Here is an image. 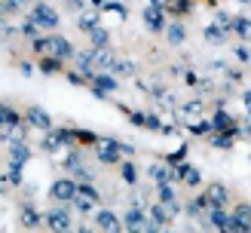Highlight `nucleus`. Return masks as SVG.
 Here are the masks:
<instances>
[{
  "label": "nucleus",
  "instance_id": "obj_42",
  "mask_svg": "<svg viewBox=\"0 0 251 233\" xmlns=\"http://www.w3.org/2000/svg\"><path fill=\"white\" fill-rule=\"evenodd\" d=\"M202 107H205L202 98H193V102H187V104H184V114H202Z\"/></svg>",
  "mask_w": 251,
  "mask_h": 233
},
{
  "label": "nucleus",
  "instance_id": "obj_41",
  "mask_svg": "<svg viewBox=\"0 0 251 233\" xmlns=\"http://www.w3.org/2000/svg\"><path fill=\"white\" fill-rule=\"evenodd\" d=\"M68 83H74V86H89V77H86L83 71H71L68 74Z\"/></svg>",
  "mask_w": 251,
  "mask_h": 233
},
{
  "label": "nucleus",
  "instance_id": "obj_3",
  "mask_svg": "<svg viewBox=\"0 0 251 233\" xmlns=\"http://www.w3.org/2000/svg\"><path fill=\"white\" fill-rule=\"evenodd\" d=\"M49 233H71V208L68 203H61L58 208H49V212L43 215Z\"/></svg>",
  "mask_w": 251,
  "mask_h": 233
},
{
  "label": "nucleus",
  "instance_id": "obj_38",
  "mask_svg": "<svg viewBox=\"0 0 251 233\" xmlns=\"http://www.w3.org/2000/svg\"><path fill=\"white\" fill-rule=\"evenodd\" d=\"M233 55L239 58L242 65H251V46H248V43H239V46L233 49Z\"/></svg>",
  "mask_w": 251,
  "mask_h": 233
},
{
  "label": "nucleus",
  "instance_id": "obj_19",
  "mask_svg": "<svg viewBox=\"0 0 251 233\" xmlns=\"http://www.w3.org/2000/svg\"><path fill=\"white\" fill-rule=\"evenodd\" d=\"M147 175H150V181H153V184H172V166L156 163V166L147 169Z\"/></svg>",
  "mask_w": 251,
  "mask_h": 233
},
{
  "label": "nucleus",
  "instance_id": "obj_54",
  "mask_svg": "<svg viewBox=\"0 0 251 233\" xmlns=\"http://www.w3.org/2000/svg\"><path fill=\"white\" fill-rule=\"evenodd\" d=\"M162 233H175V230H169V227H162Z\"/></svg>",
  "mask_w": 251,
  "mask_h": 233
},
{
  "label": "nucleus",
  "instance_id": "obj_15",
  "mask_svg": "<svg viewBox=\"0 0 251 233\" xmlns=\"http://www.w3.org/2000/svg\"><path fill=\"white\" fill-rule=\"evenodd\" d=\"M230 129H239V126H236V120L227 114V110H218V114L215 117H211V132H230Z\"/></svg>",
  "mask_w": 251,
  "mask_h": 233
},
{
  "label": "nucleus",
  "instance_id": "obj_28",
  "mask_svg": "<svg viewBox=\"0 0 251 233\" xmlns=\"http://www.w3.org/2000/svg\"><path fill=\"white\" fill-rule=\"evenodd\" d=\"M233 221H236V224H251V203H239V206H236L233 208Z\"/></svg>",
  "mask_w": 251,
  "mask_h": 233
},
{
  "label": "nucleus",
  "instance_id": "obj_17",
  "mask_svg": "<svg viewBox=\"0 0 251 233\" xmlns=\"http://www.w3.org/2000/svg\"><path fill=\"white\" fill-rule=\"evenodd\" d=\"M208 224L218 230H230L233 227V215H227L224 208H208Z\"/></svg>",
  "mask_w": 251,
  "mask_h": 233
},
{
  "label": "nucleus",
  "instance_id": "obj_34",
  "mask_svg": "<svg viewBox=\"0 0 251 233\" xmlns=\"http://www.w3.org/2000/svg\"><path fill=\"white\" fill-rule=\"evenodd\" d=\"M19 12H22V3H19V0H0V16H19Z\"/></svg>",
  "mask_w": 251,
  "mask_h": 233
},
{
  "label": "nucleus",
  "instance_id": "obj_9",
  "mask_svg": "<svg viewBox=\"0 0 251 233\" xmlns=\"http://www.w3.org/2000/svg\"><path fill=\"white\" fill-rule=\"evenodd\" d=\"M25 123L34 126V129H43V132L52 129V117H49L43 107H37V104H31L28 110H25Z\"/></svg>",
  "mask_w": 251,
  "mask_h": 233
},
{
  "label": "nucleus",
  "instance_id": "obj_37",
  "mask_svg": "<svg viewBox=\"0 0 251 233\" xmlns=\"http://www.w3.org/2000/svg\"><path fill=\"white\" fill-rule=\"evenodd\" d=\"M101 12H114V16H123V19H129V9H126L123 3H117V0H107Z\"/></svg>",
  "mask_w": 251,
  "mask_h": 233
},
{
  "label": "nucleus",
  "instance_id": "obj_14",
  "mask_svg": "<svg viewBox=\"0 0 251 233\" xmlns=\"http://www.w3.org/2000/svg\"><path fill=\"white\" fill-rule=\"evenodd\" d=\"M147 221H150V224H156V227H169L172 224V215L166 212V206H162V203H153V206L147 208Z\"/></svg>",
  "mask_w": 251,
  "mask_h": 233
},
{
  "label": "nucleus",
  "instance_id": "obj_30",
  "mask_svg": "<svg viewBox=\"0 0 251 233\" xmlns=\"http://www.w3.org/2000/svg\"><path fill=\"white\" fill-rule=\"evenodd\" d=\"M19 34L28 37V40H34V37H40V28H37V22H34L31 16H25V22L19 25Z\"/></svg>",
  "mask_w": 251,
  "mask_h": 233
},
{
  "label": "nucleus",
  "instance_id": "obj_12",
  "mask_svg": "<svg viewBox=\"0 0 251 233\" xmlns=\"http://www.w3.org/2000/svg\"><path fill=\"white\" fill-rule=\"evenodd\" d=\"M205 200H208V208H224L230 200V193L224 184H208V190H205Z\"/></svg>",
  "mask_w": 251,
  "mask_h": 233
},
{
  "label": "nucleus",
  "instance_id": "obj_44",
  "mask_svg": "<svg viewBox=\"0 0 251 233\" xmlns=\"http://www.w3.org/2000/svg\"><path fill=\"white\" fill-rule=\"evenodd\" d=\"M184 156H187V147H178V154H172V156H169V166L184 163Z\"/></svg>",
  "mask_w": 251,
  "mask_h": 233
},
{
  "label": "nucleus",
  "instance_id": "obj_39",
  "mask_svg": "<svg viewBox=\"0 0 251 233\" xmlns=\"http://www.w3.org/2000/svg\"><path fill=\"white\" fill-rule=\"evenodd\" d=\"M215 25H218V28H224V31H233V16H230V12H218V19H215Z\"/></svg>",
  "mask_w": 251,
  "mask_h": 233
},
{
  "label": "nucleus",
  "instance_id": "obj_51",
  "mask_svg": "<svg viewBox=\"0 0 251 233\" xmlns=\"http://www.w3.org/2000/svg\"><path fill=\"white\" fill-rule=\"evenodd\" d=\"M150 6H166V0H150Z\"/></svg>",
  "mask_w": 251,
  "mask_h": 233
},
{
  "label": "nucleus",
  "instance_id": "obj_6",
  "mask_svg": "<svg viewBox=\"0 0 251 233\" xmlns=\"http://www.w3.org/2000/svg\"><path fill=\"white\" fill-rule=\"evenodd\" d=\"M43 147L49 154H55V151H61V147H74V132L71 129H58V126H52L46 132V138H43Z\"/></svg>",
  "mask_w": 251,
  "mask_h": 233
},
{
  "label": "nucleus",
  "instance_id": "obj_5",
  "mask_svg": "<svg viewBox=\"0 0 251 233\" xmlns=\"http://www.w3.org/2000/svg\"><path fill=\"white\" fill-rule=\"evenodd\" d=\"M89 89H92L95 98H101V102H104L110 92H117V89H120V83H117V77H114L110 71H101V74H92Z\"/></svg>",
  "mask_w": 251,
  "mask_h": 233
},
{
  "label": "nucleus",
  "instance_id": "obj_53",
  "mask_svg": "<svg viewBox=\"0 0 251 233\" xmlns=\"http://www.w3.org/2000/svg\"><path fill=\"white\" fill-rule=\"evenodd\" d=\"M77 233H92V230L89 227H77Z\"/></svg>",
  "mask_w": 251,
  "mask_h": 233
},
{
  "label": "nucleus",
  "instance_id": "obj_47",
  "mask_svg": "<svg viewBox=\"0 0 251 233\" xmlns=\"http://www.w3.org/2000/svg\"><path fill=\"white\" fill-rule=\"evenodd\" d=\"M19 71H22V74H25V77H31V74H34V68H31V65H28V61H22V65H19Z\"/></svg>",
  "mask_w": 251,
  "mask_h": 233
},
{
  "label": "nucleus",
  "instance_id": "obj_20",
  "mask_svg": "<svg viewBox=\"0 0 251 233\" xmlns=\"http://www.w3.org/2000/svg\"><path fill=\"white\" fill-rule=\"evenodd\" d=\"M22 120H25V117L16 114V110H12L9 104H0V132L9 129V126H16V123H22Z\"/></svg>",
  "mask_w": 251,
  "mask_h": 233
},
{
  "label": "nucleus",
  "instance_id": "obj_46",
  "mask_svg": "<svg viewBox=\"0 0 251 233\" xmlns=\"http://www.w3.org/2000/svg\"><path fill=\"white\" fill-rule=\"evenodd\" d=\"M224 74H227V80H230V83H239V80H242V74L236 71V68H230V71H224Z\"/></svg>",
  "mask_w": 251,
  "mask_h": 233
},
{
  "label": "nucleus",
  "instance_id": "obj_8",
  "mask_svg": "<svg viewBox=\"0 0 251 233\" xmlns=\"http://www.w3.org/2000/svg\"><path fill=\"white\" fill-rule=\"evenodd\" d=\"M141 16H144V25H147V31H153V34H162V31H166V9H162V6H144V12H141Z\"/></svg>",
  "mask_w": 251,
  "mask_h": 233
},
{
  "label": "nucleus",
  "instance_id": "obj_4",
  "mask_svg": "<svg viewBox=\"0 0 251 233\" xmlns=\"http://www.w3.org/2000/svg\"><path fill=\"white\" fill-rule=\"evenodd\" d=\"M46 55H55V58H61V61H68V58H74L77 55V49L71 46V40L68 37H61V34H46Z\"/></svg>",
  "mask_w": 251,
  "mask_h": 233
},
{
  "label": "nucleus",
  "instance_id": "obj_10",
  "mask_svg": "<svg viewBox=\"0 0 251 233\" xmlns=\"http://www.w3.org/2000/svg\"><path fill=\"white\" fill-rule=\"evenodd\" d=\"M95 227L101 233H120L123 230V221L110 212V208H101V212H95Z\"/></svg>",
  "mask_w": 251,
  "mask_h": 233
},
{
  "label": "nucleus",
  "instance_id": "obj_21",
  "mask_svg": "<svg viewBox=\"0 0 251 233\" xmlns=\"http://www.w3.org/2000/svg\"><path fill=\"white\" fill-rule=\"evenodd\" d=\"M236 138H239V129H230V132H215V138H211V144H215V147H221V151H230Z\"/></svg>",
  "mask_w": 251,
  "mask_h": 233
},
{
  "label": "nucleus",
  "instance_id": "obj_16",
  "mask_svg": "<svg viewBox=\"0 0 251 233\" xmlns=\"http://www.w3.org/2000/svg\"><path fill=\"white\" fill-rule=\"evenodd\" d=\"M77 28L83 34H92L95 28H101V12H83V16H77Z\"/></svg>",
  "mask_w": 251,
  "mask_h": 233
},
{
  "label": "nucleus",
  "instance_id": "obj_36",
  "mask_svg": "<svg viewBox=\"0 0 251 233\" xmlns=\"http://www.w3.org/2000/svg\"><path fill=\"white\" fill-rule=\"evenodd\" d=\"M190 135H208L211 132V120H196V123H190Z\"/></svg>",
  "mask_w": 251,
  "mask_h": 233
},
{
  "label": "nucleus",
  "instance_id": "obj_52",
  "mask_svg": "<svg viewBox=\"0 0 251 233\" xmlns=\"http://www.w3.org/2000/svg\"><path fill=\"white\" fill-rule=\"evenodd\" d=\"M6 28V16H0V31H3Z\"/></svg>",
  "mask_w": 251,
  "mask_h": 233
},
{
  "label": "nucleus",
  "instance_id": "obj_49",
  "mask_svg": "<svg viewBox=\"0 0 251 233\" xmlns=\"http://www.w3.org/2000/svg\"><path fill=\"white\" fill-rule=\"evenodd\" d=\"M104 3H107V0H92V9H95V12H101V9H104Z\"/></svg>",
  "mask_w": 251,
  "mask_h": 233
},
{
  "label": "nucleus",
  "instance_id": "obj_29",
  "mask_svg": "<svg viewBox=\"0 0 251 233\" xmlns=\"http://www.w3.org/2000/svg\"><path fill=\"white\" fill-rule=\"evenodd\" d=\"M40 221H43V218H40V212H37L34 206H25V208H22V224L28 227V230H31V227H37Z\"/></svg>",
  "mask_w": 251,
  "mask_h": 233
},
{
  "label": "nucleus",
  "instance_id": "obj_7",
  "mask_svg": "<svg viewBox=\"0 0 251 233\" xmlns=\"http://www.w3.org/2000/svg\"><path fill=\"white\" fill-rule=\"evenodd\" d=\"M49 196H52L55 203H71L74 196H77V181H74V178H58V181H52Z\"/></svg>",
  "mask_w": 251,
  "mask_h": 233
},
{
  "label": "nucleus",
  "instance_id": "obj_2",
  "mask_svg": "<svg viewBox=\"0 0 251 233\" xmlns=\"http://www.w3.org/2000/svg\"><path fill=\"white\" fill-rule=\"evenodd\" d=\"M123 141H114V138H98L95 144V156L101 166H120L123 163V151H120Z\"/></svg>",
  "mask_w": 251,
  "mask_h": 233
},
{
  "label": "nucleus",
  "instance_id": "obj_48",
  "mask_svg": "<svg viewBox=\"0 0 251 233\" xmlns=\"http://www.w3.org/2000/svg\"><path fill=\"white\" fill-rule=\"evenodd\" d=\"M141 233H162V227H156V224H150V221H147V227Z\"/></svg>",
  "mask_w": 251,
  "mask_h": 233
},
{
  "label": "nucleus",
  "instance_id": "obj_31",
  "mask_svg": "<svg viewBox=\"0 0 251 233\" xmlns=\"http://www.w3.org/2000/svg\"><path fill=\"white\" fill-rule=\"evenodd\" d=\"M110 74H120V77H132V74H135V65H132V61H123V58H114V65H110Z\"/></svg>",
  "mask_w": 251,
  "mask_h": 233
},
{
  "label": "nucleus",
  "instance_id": "obj_57",
  "mask_svg": "<svg viewBox=\"0 0 251 233\" xmlns=\"http://www.w3.org/2000/svg\"><path fill=\"white\" fill-rule=\"evenodd\" d=\"M71 233H77V230H71Z\"/></svg>",
  "mask_w": 251,
  "mask_h": 233
},
{
  "label": "nucleus",
  "instance_id": "obj_56",
  "mask_svg": "<svg viewBox=\"0 0 251 233\" xmlns=\"http://www.w3.org/2000/svg\"><path fill=\"white\" fill-rule=\"evenodd\" d=\"M34 3H40V0H31V6H34Z\"/></svg>",
  "mask_w": 251,
  "mask_h": 233
},
{
  "label": "nucleus",
  "instance_id": "obj_43",
  "mask_svg": "<svg viewBox=\"0 0 251 233\" xmlns=\"http://www.w3.org/2000/svg\"><path fill=\"white\" fill-rule=\"evenodd\" d=\"M74 172H77V181H95V172L89 166H77Z\"/></svg>",
  "mask_w": 251,
  "mask_h": 233
},
{
  "label": "nucleus",
  "instance_id": "obj_23",
  "mask_svg": "<svg viewBox=\"0 0 251 233\" xmlns=\"http://www.w3.org/2000/svg\"><path fill=\"white\" fill-rule=\"evenodd\" d=\"M120 178L126 184H138V166L132 163V159H123L120 163Z\"/></svg>",
  "mask_w": 251,
  "mask_h": 233
},
{
  "label": "nucleus",
  "instance_id": "obj_50",
  "mask_svg": "<svg viewBox=\"0 0 251 233\" xmlns=\"http://www.w3.org/2000/svg\"><path fill=\"white\" fill-rule=\"evenodd\" d=\"M242 102H245V107H251V89H245V95H242Z\"/></svg>",
  "mask_w": 251,
  "mask_h": 233
},
{
  "label": "nucleus",
  "instance_id": "obj_13",
  "mask_svg": "<svg viewBox=\"0 0 251 233\" xmlns=\"http://www.w3.org/2000/svg\"><path fill=\"white\" fill-rule=\"evenodd\" d=\"M0 138H3L6 144H19V141H28V123H16V126H9V129H3L0 132Z\"/></svg>",
  "mask_w": 251,
  "mask_h": 233
},
{
  "label": "nucleus",
  "instance_id": "obj_32",
  "mask_svg": "<svg viewBox=\"0 0 251 233\" xmlns=\"http://www.w3.org/2000/svg\"><path fill=\"white\" fill-rule=\"evenodd\" d=\"M89 37H92V49H104V46H110V34H107L104 28H95Z\"/></svg>",
  "mask_w": 251,
  "mask_h": 233
},
{
  "label": "nucleus",
  "instance_id": "obj_26",
  "mask_svg": "<svg viewBox=\"0 0 251 233\" xmlns=\"http://www.w3.org/2000/svg\"><path fill=\"white\" fill-rule=\"evenodd\" d=\"M205 40L215 43V46H224V40H227V31L218 28V25H205Z\"/></svg>",
  "mask_w": 251,
  "mask_h": 233
},
{
  "label": "nucleus",
  "instance_id": "obj_55",
  "mask_svg": "<svg viewBox=\"0 0 251 233\" xmlns=\"http://www.w3.org/2000/svg\"><path fill=\"white\" fill-rule=\"evenodd\" d=\"M239 3H245V6H248V3H251V0H239Z\"/></svg>",
  "mask_w": 251,
  "mask_h": 233
},
{
  "label": "nucleus",
  "instance_id": "obj_22",
  "mask_svg": "<svg viewBox=\"0 0 251 233\" xmlns=\"http://www.w3.org/2000/svg\"><path fill=\"white\" fill-rule=\"evenodd\" d=\"M166 12H172L175 19L178 16H187V12L193 9V0H166V6H162Z\"/></svg>",
  "mask_w": 251,
  "mask_h": 233
},
{
  "label": "nucleus",
  "instance_id": "obj_33",
  "mask_svg": "<svg viewBox=\"0 0 251 233\" xmlns=\"http://www.w3.org/2000/svg\"><path fill=\"white\" fill-rule=\"evenodd\" d=\"M74 132V144H98V135H92V132H86V129H71Z\"/></svg>",
  "mask_w": 251,
  "mask_h": 233
},
{
  "label": "nucleus",
  "instance_id": "obj_11",
  "mask_svg": "<svg viewBox=\"0 0 251 233\" xmlns=\"http://www.w3.org/2000/svg\"><path fill=\"white\" fill-rule=\"evenodd\" d=\"M123 227H129V230H144V227H147V215H144V208H141V206H132V208H126Z\"/></svg>",
  "mask_w": 251,
  "mask_h": 233
},
{
  "label": "nucleus",
  "instance_id": "obj_25",
  "mask_svg": "<svg viewBox=\"0 0 251 233\" xmlns=\"http://www.w3.org/2000/svg\"><path fill=\"white\" fill-rule=\"evenodd\" d=\"M61 68H65V61L55 58V55H43L40 58V71L43 74H61Z\"/></svg>",
  "mask_w": 251,
  "mask_h": 233
},
{
  "label": "nucleus",
  "instance_id": "obj_27",
  "mask_svg": "<svg viewBox=\"0 0 251 233\" xmlns=\"http://www.w3.org/2000/svg\"><path fill=\"white\" fill-rule=\"evenodd\" d=\"M77 193H83V196H86V200H92L95 206H98V203H101V193H98V190H95V184H92V181H77Z\"/></svg>",
  "mask_w": 251,
  "mask_h": 233
},
{
  "label": "nucleus",
  "instance_id": "obj_35",
  "mask_svg": "<svg viewBox=\"0 0 251 233\" xmlns=\"http://www.w3.org/2000/svg\"><path fill=\"white\" fill-rule=\"evenodd\" d=\"M71 206L77 208V212H83V215H86V212H92V208H95V203H92V200H86L83 193H77V196H74V200H71Z\"/></svg>",
  "mask_w": 251,
  "mask_h": 233
},
{
  "label": "nucleus",
  "instance_id": "obj_1",
  "mask_svg": "<svg viewBox=\"0 0 251 233\" xmlns=\"http://www.w3.org/2000/svg\"><path fill=\"white\" fill-rule=\"evenodd\" d=\"M28 16L37 22V28H40V31H49V34H52V31L58 28V22H61V19H58V9H52L49 3H43V0L31 6Z\"/></svg>",
  "mask_w": 251,
  "mask_h": 233
},
{
  "label": "nucleus",
  "instance_id": "obj_24",
  "mask_svg": "<svg viewBox=\"0 0 251 233\" xmlns=\"http://www.w3.org/2000/svg\"><path fill=\"white\" fill-rule=\"evenodd\" d=\"M233 34H239L242 40H248V43H251V19L236 16V19H233Z\"/></svg>",
  "mask_w": 251,
  "mask_h": 233
},
{
  "label": "nucleus",
  "instance_id": "obj_40",
  "mask_svg": "<svg viewBox=\"0 0 251 233\" xmlns=\"http://www.w3.org/2000/svg\"><path fill=\"white\" fill-rule=\"evenodd\" d=\"M144 129H150V132H162V120H159L156 114H147V117H144Z\"/></svg>",
  "mask_w": 251,
  "mask_h": 233
},
{
  "label": "nucleus",
  "instance_id": "obj_45",
  "mask_svg": "<svg viewBox=\"0 0 251 233\" xmlns=\"http://www.w3.org/2000/svg\"><path fill=\"white\" fill-rule=\"evenodd\" d=\"M68 3V9H74V12H80L83 6H86V0H65Z\"/></svg>",
  "mask_w": 251,
  "mask_h": 233
},
{
  "label": "nucleus",
  "instance_id": "obj_18",
  "mask_svg": "<svg viewBox=\"0 0 251 233\" xmlns=\"http://www.w3.org/2000/svg\"><path fill=\"white\" fill-rule=\"evenodd\" d=\"M166 37H169V43H172V46H181V43L187 40V28H184L178 19H175L172 25H166Z\"/></svg>",
  "mask_w": 251,
  "mask_h": 233
}]
</instances>
